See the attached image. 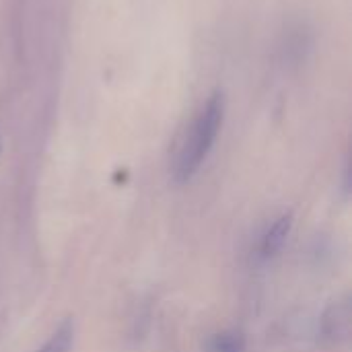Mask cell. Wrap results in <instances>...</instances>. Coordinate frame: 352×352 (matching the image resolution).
<instances>
[{
    "instance_id": "obj_1",
    "label": "cell",
    "mask_w": 352,
    "mask_h": 352,
    "mask_svg": "<svg viewBox=\"0 0 352 352\" xmlns=\"http://www.w3.org/2000/svg\"><path fill=\"white\" fill-rule=\"evenodd\" d=\"M223 118H225V101L223 95L214 93L198 111L177 153L175 167H173V175L177 182H190L198 173V169L202 167V163L206 161V157L210 155L217 142V136L223 126Z\"/></svg>"
},
{
    "instance_id": "obj_2",
    "label": "cell",
    "mask_w": 352,
    "mask_h": 352,
    "mask_svg": "<svg viewBox=\"0 0 352 352\" xmlns=\"http://www.w3.org/2000/svg\"><path fill=\"white\" fill-rule=\"evenodd\" d=\"M352 328V309L351 299L344 295L336 301H332L328 305V309L322 316L320 322V330H322V338L330 344H344L351 338Z\"/></svg>"
},
{
    "instance_id": "obj_3",
    "label": "cell",
    "mask_w": 352,
    "mask_h": 352,
    "mask_svg": "<svg viewBox=\"0 0 352 352\" xmlns=\"http://www.w3.org/2000/svg\"><path fill=\"white\" fill-rule=\"evenodd\" d=\"M291 227H293V214L291 212H287V214H283V217H278L272 225H270V229L264 233V237H262V256L268 260V258H274L280 250H283V245L287 243V237H289V233H291Z\"/></svg>"
},
{
    "instance_id": "obj_4",
    "label": "cell",
    "mask_w": 352,
    "mask_h": 352,
    "mask_svg": "<svg viewBox=\"0 0 352 352\" xmlns=\"http://www.w3.org/2000/svg\"><path fill=\"white\" fill-rule=\"evenodd\" d=\"M72 342H74V324L70 320H64L37 352H70Z\"/></svg>"
},
{
    "instance_id": "obj_5",
    "label": "cell",
    "mask_w": 352,
    "mask_h": 352,
    "mask_svg": "<svg viewBox=\"0 0 352 352\" xmlns=\"http://www.w3.org/2000/svg\"><path fill=\"white\" fill-rule=\"evenodd\" d=\"M208 349L210 352H245V338L235 330L221 332L210 338Z\"/></svg>"
}]
</instances>
